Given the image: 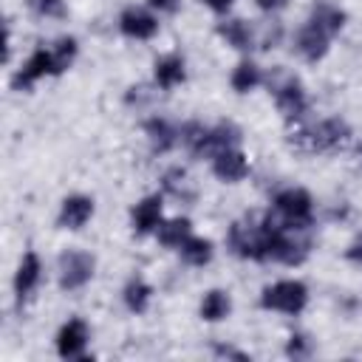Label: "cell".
Instances as JSON below:
<instances>
[{
  "instance_id": "cell-17",
  "label": "cell",
  "mask_w": 362,
  "mask_h": 362,
  "mask_svg": "<svg viewBox=\"0 0 362 362\" xmlns=\"http://www.w3.org/2000/svg\"><path fill=\"white\" fill-rule=\"evenodd\" d=\"M189 232H192L189 218H170V221L158 223V229H156L158 243L161 246H170V249H181V243L189 238Z\"/></svg>"
},
{
  "instance_id": "cell-4",
  "label": "cell",
  "mask_w": 362,
  "mask_h": 362,
  "mask_svg": "<svg viewBox=\"0 0 362 362\" xmlns=\"http://www.w3.org/2000/svg\"><path fill=\"white\" fill-rule=\"evenodd\" d=\"M308 303V288L300 280H280L260 294V305L269 311H283V314H300Z\"/></svg>"
},
{
  "instance_id": "cell-2",
  "label": "cell",
  "mask_w": 362,
  "mask_h": 362,
  "mask_svg": "<svg viewBox=\"0 0 362 362\" xmlns=\"http://www.w3.org/2000/svg\"><path fill=\"white\" fill-rule=\"evenodd\" d=\"M311 209H314L311 195L300 187H288L274 195V215L269 218L288 232H303L311 226Z\"/></svg>"
},
{
  "instance_id": "cell-18",
  "label": "cell",
  "mask_w": 362,
  "mask_h": 362,
  "mask_svg": "<svg viewBox=\"0 0 362 362\" xmlns=\"http://www.w3.org/2000/svg\"><path fill=\"white\" fill-rule=\"evenodd\" d=\"M229 311H232V300H229L226 291L212 288V291L204 294V300H201V317L206 322H221V320L229 317Z\"/></svg>"
},
{
  "instance_id": "cell-22",
  "label": "cell",
  "mask_w": 362,
  "mask_h": 362,
  "mask_svg": "<svg viewBox=\"0 0 362 362\" xmlns=\"http://www.w3.org/2000/svg\"><path fill=\"white\" fill-rule=\"evenodd\" d=\"M181 257H184V263H189V266H206L209 260H212V240H206V238H187L184 243H181Z\"/></svg>"
},
{
  "instance_id": "cell-33",
  "label": "cell",
  "mask_w": 362,
  "mask_h": 362,
  "mask_svg": "<svg viewBox=\"0 0 362 362\" xmlns=\"http://www.w3.org/2000/svg\"><path fill=\"white\" fill-rule=\"evenodd\" d=\"M255 3H257V8H260V11H280L288 0H255Z\"/></svg>"
},
{
  "instance_id": "cell-15",
  "label": "cell",
  "mask_w": 362,
  "mask_h": 362,
  "mask_svg": "<svg viewBox=\"0 0 362 362\" xmlns=\"http://www.w3.org/2000/svg\"><path fill=\"white\" fill-rule=\"evenodd\" d=\"M40 274H42L40 257L34 252H25L23 260H20V266H17V274H14V291H17L20 300L34 291V286L40 283Z\"/></svg>"
},
{
  "instance_id": "cell-23",
  "label": "cell",
  "mask_w": 362,
  "mask_h": 362,
  "mask_svg": "<svg viewBox=\"0 0 362 362\" xmlns=\"http://www.w3.org/2000/svg\"><path fill=\"white\" fill-rule=\"evenodd\" d=\"M311 23H317V25H320L322 31H328V34H337V31L345 25V11H342V8H337V6L320 3V6H314Z\"/></svg>"
},
{
  "instance_id": "cell-30",
  "label": "cell",
  "mask_w": 362,
  "mask_h": 362,
  "mask_svg": "<svg viewBox=\"0 0 362 362\" xmlns=\"http://www.w3.org/2000/svg\"><path fill=\"white\" fill-rule=\"evenodd\" d=\"M345 260H351V263H362V232L348 243V249H345Z\"/></svg>"
},
{
  "instance_id": "cell-20",
  "label": "cell",
  "mask_w": 362,
  "mask_h": 362,
  "mask_svg": "<svg viewBox=\"0 0 362 362\" xmlns=\"http://www.w3.org/2000/svg\"><path fill=\"white\" fill-rule=\"evenodd\" d=\"M260 79H263L260 68H257L252 59H243V62L235 65V71H232V76H229V85H232L238 93H249L252 88L260 85Z\"/></svg>"
},
{
  "instance_id": "cell-24",
  "label": "cell",
  "mask_w": 362,
  "mask_h": 362,
  "mask_svg": "<svg viewBox=\"0 0 362 362\" xmlns=\"http://www.w3.org/2000/svg\"><path fill=\"white\" fill-rule=\"evenodd\" d=\"M206 133H209V127H204L201 122H187V124L178 130V139H181V144H184L192 156H201V153H204Z\"/></svg>"
},
{
  "instance_id": "cell-27",
  "label": "cell",
  "mask_w": 362,
  "mask_h": 362,
  "mask_svg": "<svg viewBox=\"0 0 362 362\" xmlns=\"http://www.w3.org/2000/svg\"><path fill=\"white\" fill-rule=\"evenodd\" d=\"M308 354H311V339H308L305 334H291L288 342H286V356L303 359V356H308Z\"/></svg>"
},
{
  "instance_id": "cell-14",
  "label": "cell",
  "mask_w": 362,
  "mask_h": 362,
  "mask_svg": "<svg viewBox=\"0 0 362 362\" xmlns=\"http://www.w3.org/2000/svg\"><path fill=\"white\" fill-rule=\"evenodd\" d=\"M240 141V130H238V124H232V122H218L215 127H209V133H206V141H204V153L201 156H218L221 150H229V147H235Z\"/></svg>"
},
{
  "instance_id": "cell-8",
  "label": "cell",
  "mask_w": 362,
  "mask_h": 362,
  "mask_svg": "<svg viewBox=\"0 0 362 362\" xmlns=\"http://www.w3.org/2000/svg\"><path fill=\"white\" fill-rule=\"evenodd\" d=\"M119 31L130 40H150V37L158 34V20L150 11L130 6L119 14Z\"/></svg>"
},
{
  "instance_id": "cell-6",
  "label": "cell",
  "mask_w": 362,
  "mask_h": 362,
  "mask_svg": "<svg viewBox=\"0 0 362 362\" xmlns=\"http://www.w3.org/2000/svg\"><path fill=\"white\" fill-rule=\"evenodd\" d=\"M54 76V57H51V48L45 51V48H37L31 57H28V62L14 74V79H11V88L14 90H25V88H31L37 79H42V76Z\"/></svg>"
},
{
  "instance_id": "cell-3",
  "label": "cell",
  "mask_w": 362,
  "mask_h": 362,
  "mask_svg": "<svg viewBox=\"0 0 362 362\" xmlns=\"http://www.w3.org/2000/svg\"><path fill=\"white\" fill-rule=\"evenodd\" d=\"M269 88L274 90V102H277V110H280L283 119L294 122V119H300L305 113L308 102H305V90H303L297 76H291L283 68H277L274 76H269Z\"/></svg>"
},
{
  "instance_id": "cell-26",
  "label": "cell",
  "mask_w": 362,
  "mask_h": 362,
  "mask_svg": "<svg viewBox=\"0 0 362 362\" xmlns=\"http://www.w3.org/2000/svg\"><path fill=\"white\" fill-rule=\"evenodd\" d=\"M51 57H54V76H57L65 68H71V62L76 57V40L74 37H59L51 48Z\"/></svg>"
},
{
  "instance_id": "cell-5",
  "label": "cell",
  "mask_w": 362,
  "mask_h": 362,
  "mask_svg": "<svg viewBox=\"0 0 362 362\" xmlns=\"http://www.w3.org/2000/svg\"><path fill=\"white\" fill-rule=\"evenodd\" d=\"M93 269H96L93 255L79 252V249L65 252V255L59 257V286H62L65 291H76V288H82L85 283H90Z\"/></svg>"
},
{
  "instance_id": "cell-21",
  "label": "cell",
  "mask_w": 362,
  "mask_h": 362,
  "mask_svg": "<svg viewBox=\"0 0 362 362\" xmlns=\"http://www.w3.org/2000/svg\"><path fill=\"white\" fill-rule=\"evenodd\" d=\"M124 305L133 311V314H144L147 311V305H150V294H153V288L141 280V277H133V280H127V286H124Z\"/></svg>"
},
{
  "instance_id": "cell-19",
  "label": "cell",
  "mask_w": 362,
  "mask_h": 362,
  "mask_svg": "<svg viewBox=\"0 0 362 362\" xmlns=\"http://www.w3.org/2000/svg\"><path fill=\"white\" fill-rule=\"evenodd\" d=\"M218 34L232 45V48H238V51H243V48H249L252 45V28H249V23L246 20H223L221 25H218Z\"/></svg>"
},
{
  "instance_id": "cell-31",
  "label": "cell",
  "mask_w": 362,
  "mask_h": 362,
  "mask_svg": "<svg viewBox=\"0 0 362 362\" xmlns=\"http://www.w3.org/2000/svg\"><path fill=\"white\" fill-rule=\"evenodd\" d=\"M150 96H153V93H150V88H147V85H139V88L133 85V88L127 90V96H124V99H127V105H133V102L139 105V102H144V99H150Z\"/></svg>"
},
{
  "instance_id": "cell-29",
  "label": "cell",
  "mask_w": 362,
  "mask_h": 362,
  "mask_svg": "<svg viewBox=\"0 0 362 362\" xmlns=\"http://www.w3.org/2000/svg\"><path fill=\"white\" fill-rule=\"evenodd\" d=\"M215 356H221V359L249 362V354H243V351H238V348H232V345H215Z\"/></svg>"
},
{
  "instance_id": "cell-34",
  "label": "cell",
  "mask_w": 362,
  "mask_h": 362,
  "mask_svg": "<svg viewBox=\"0 0 362 362\" xmlns=\"http://www.w3.org/2000/svg\"><path fill=\"white\" fill-rule=\"evenodd\" d=\"M201 3H204V6H209L212 11L223 14V11H229V8H232V3H235V0H201Z\"/></svg>"
},
{
  "instance_id": "cell-25",
  "label": "cell",
  "mask_w": 362,
  "mask_h": 362,
  "mask_svg": "<svg viewBox=\"0 0 362 362\" xmlns=\"http://www.w3.org/2000/svg\"><path fill=\"white\" fill-rule=\"evenodd\" d=\"M161 184H164V192H170V195H175V198H192L189 175H187V170H181V167L167 170L164 178H161Z\"/></svg>"
},
{
  "instance_id": "cell-16",
  "label": "cell",
  "mask_w": 362,
  "mask_h": 362,
  "mask_svg": "<svg viewBox=\"0 0 362 362\" xmlns=\"http://www.w3.org/2000/svg\"><path fill=\"white\" fill-rule=\"evenodd\" d=\"M144 133H147V139H150V144H153L156 153H167L178 141V130L167 119H158V116L144 122Z\"/></svg>"
},
{
  "instance_id": "cell-32",
  "label": "cell",
  "mask_w": 362,
  "mask_h": 362,
  "mask_svg": "<svg viewBox=\"0 0 362 362\" xmlns=\"http://www.w3.org/2000/svg\"><path fill=\"white\" fill-rule=\"evenodd\" d=\"M147 3H150V8H156V11H167V14H173V11L178 8L181 0H147Z\"/></svg>"
},
{
  "instance_id": "cell-9",
  "label": "cell",
  "mask_w": 362,
  "mask_h": 362,
  "mask_svg": "<svg viewBox=\"0 0 362 362\" xmlns=\"http://www.w3.org/2000/svg\"><path fill=\"white\" fill-rule=\"evenodd\" d=\"M328 31H322L317 23H305L300 31H297V40H294V48H297V54L305 59V62H317V59H322L325 54H328Z\"/></svg>"
},
{
  "instance_id": "cell-11",
  "label": "cell",
  "mask_w": 362,
  "mask_h": 362,
  "mask_svg": "<svg viewBox=\"0 0 362 362\" xmlns=\"http://www.w3.org/2000/svg\"><path fill=\"white\" fill-rule=\"evenodd\" d=\"M93 215V201L88 195H68L59 206V218L57 223L62 229H82Z\"/></svg>"
},
{
  "instance_id": "cell-7",
  "label": "cell",
  "mask_w": 362,
  "mask_h": 362,
  "mask_svg": "<svg viewBox=\"0 0 362 362\" xmlns=\"http://www.w3.org/2000/svg\"><path fill=\"white\" fill-rule=\"evenodd\" d=\"M88 325L79 320V317H74V320H68L62 328H59V334H57V354L62 356V359H82V351H85V345H88Z\"/></svg>"
},
{
  "instance_id": "cell-28",
  "label": "cell",
  "mask_w": 362,
  "mask_h": 362,
  "mask_svg": "<svg viewBox=\"0 0 362 362\" xmlns=\"http://www.w3.org/2000/svg\"><path fill=\"white\" fill-rule=\"evenodd\" d=\"M28 6H31L37 14H42V17H59V14L65 11L62 0H28Z\"/></svg>"
},
{
  "instance_id": "cell-1",
  "label": "cell",
  "mask_w": 362,
  "mask_h": 362,
  "mask_svg": "<svg viewBox=\"0 0 362 362\" xmlns=\"http://www.w3.org/2000/svg\"><path fill=\"white\" fill-rule=\"evenodd\" d=\"M351 139V127L345 119H322L314 127H300L297 133L288 136V147H294L297 153H331L339 150L345 141Z\"/></svg>"
},
{
  "instance_id": "cell-10",
  "label": "cell",
  "mask_w": 362,
  "mask_h": 362,
  "mask_svg": "<svg viewBox=\"0 0 362 362\" xmlns=\"http://www.w3.org/2000/svg\"><path fill=\"white\" fill-rule=\"evenodd\" d=\"M212 173H215V178H221L226 184H235V181L246 178L249 161L238 147H229V150H221L218 156H212Z\"/></svg>"
},
{
  "instance_id": "cell-13",
  "label": "cell",
  "mask_w": 362,
  "mask_h": 362,
  "mask_svg": "<svg viewBox=\"0 0 362 362\" xmlns=\"http://www.w3.org/2000/svg\"><path fill=\"white\" fill-rule=\"evenodd\" d=\"M153 76H156V85H158L161 90H170V88L181 85L184 76H187V71H184V59H181L178 54H167V57L156 59V65H153Z\"/></svg>"
},
{
  "instance_id": "cell-12",
  "label": "cell",
  "mask_w": 362,
  "mask_h": 362,
  "mask_svg": "<svg viewBox=\"0 0 362 362\" xmlns=\"http://www.w3.org/2000/svg\"><path fill=\"white\" fill-rule=\"evenodd\" d=\"M161 195H147V198H141L136 206H133V212H130V218H133V232H139V235H147V232H153V229H158V223H161Z\"/></svg>"
}]
</instances>
